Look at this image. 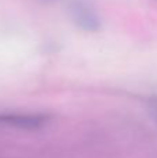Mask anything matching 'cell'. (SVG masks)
Here are the masks:
<instances>
[{
  "instance_id": "4",
  "label": "cell",
  "mask_w": 157,
  "mask_h": 158,
  "mask_svg": "<svg viewBox=\"0 0 157 158\" xmlns=\"http://www.w3.org/2000/svg\"><path fill=\"white\" fill-rule=\"evenodd\" d=\"M39 2H42V3H52V2H54V0H39Z\"/></svg>"
},
{
  "instance_id": "2",
  "label": "cell",
  "mask_w": 157,
  "mask_h": 158,
  "mask_svg": "<svg viewBox=\"0 0 157 158\" xmlns=\"http://www.w3.org/2000/svg\"><path fill=\"white\" fill-rule=\"evenodd\" d=\"M70 17L78 28L86 32H96L100 29V18L97 13L85 0H71L68 4Z\"/></svg>"
},
{
  "instance_id": "1",
  "label": "cell",
  "mask_w": 157,
  "mask_h": 158,
  "mask_svg": "<svg viewBox=\"0 0 157 158\" xmlns=\"http://www.w3.org/2000/svg\"><path fill=\"white\" fill-rule=\"evenodd\" d=\"M52 121V115L45 112H3L0 114V128L38 131Z\"/></svg>"
},
{
  "instance_id": "3",
  "label": "cell",
  "mask_w": 157,
  "mask_h": 158,
  "mask_svg": "<svg viewBox=\"0 0 157 158\" xmlns=\"http://www.w3.org/2000/svg\"><path fill=\"white\" fill-rule=\"evenodd\" d=\"M150 108H152V115L155 117V119L157 121V97H153V100L150 101Z\"/></svg>"
}]
</instances>
